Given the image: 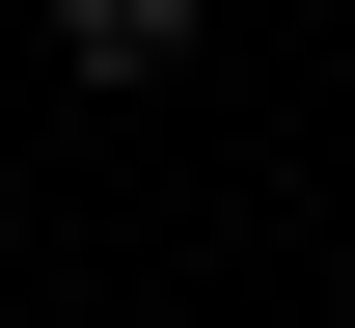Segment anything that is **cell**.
<instances>
[{
  "mask_svg": "<svg viewBox=\"0 0 355 328\" xmlns=\"http://www.w3.org/2000/svg\"><path fill=\"white\" fill-rule=\"evenodd\" d=\"M55 55L83 83H191V0H55Z\"/></svg>",
  "mask_w": 355,
  "mask_h": 328,
  "instance_id": "cell-1",
  "label": "cell"
}]
</instances>
